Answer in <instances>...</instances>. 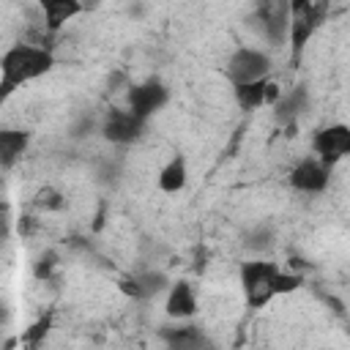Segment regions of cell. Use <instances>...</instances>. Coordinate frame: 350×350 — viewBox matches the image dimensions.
Here are the masks:
<instances>
[{
	"label": "cell",
	"instance_id": "4",
	"mask_svg": "<svg viewBox=\"0 0 350 350\" xmlns=\"http://www.w3.org/2000/svg\"><path fill=\"white\" fill-rule=\"evenodd\" d=\"M268 66H271L268 55H262L257 49H238L227 63V74L235 85H249V82H260L265 77Z\"/></svg>",
	"mask_w": 350,
	"mask_h": 350
},
{
	"label": "cell",
	"instance_id": "3",
	"mask_svg": "<svg viewBox=\"0 0 350 350\" xmlns=\"http://www.w3.org/2000/svg\"><path fill=\"white\" fill-rule=\"evenodd\" d=\"M325 16V5H314L306 0L290 3V44H293V63H298L306 41L317 30V25Z\"/></svg>",
	"mask_w": 350,
	"mask_h": 350
},
{
	"label": "cell",
	"instance_id": "23",
	"mask_svg": "<svg viewBox=\"0 0 350 350\" xmlns=\"http://www.w3.org/2000/svg\"><path fill=\"white\" fill-rule=\"evenodd\" d=\"M211 350H216V347H211Z\"/></svg>",
	"mask_w": 350,
	"mask_h": 350
},
{
	"label": "cell",
	"instance_id": "15",
	"mask_svg": "<svg viewBox=\"0 0 350 350\" xmlns=\"http://www.w3.org/2000/svg\"><path fill=\"white\" fill-rule=\"evenodd\" d=\"M25 145H27L25 131H0V161L5 170L16 161V156L25 150Z\"/></svg>",
	"mask_w": 350,
	"mask_h": 350
},
{
	"label": "cell",
	"instance_id": "13",
	"mask_svg": "<svg viewBox=\"0 0 350 350\" xmlns=\"http://www.w3.org/2000/svg\"><path fill=\"white\" fill-rule=\"evenodd\" d=\"M194 309H197V301H194L191 284L175 282V287L170 290V298H167V312L172 317H189V314H194Z\"/></svg>",
	"mask_w": 350,
	"mask_h": 350
},
{
	"label": "cell",
	"instance_id": "8",
	"mask_svg": "<svg viewBox=\"0 0 350 350\" xmlns=\"http://www.w3.org/2000/svg\"><path fill=\"white\" fill-rule=\"evenodd\" d=\"M142 118H137L131 109H112L104 123V137L112 142H131L142 131Z\"/></svg>",
	"mask_w": 350,
	"mask_h": 350
},
{
	"label": "cell",
	"instance_id": "18",
	"mask_svg": "<svg viewBox=\"0 0 350 350\" xmlns=\"http://www.w3.org/2000/svg\"><path fill=\"white\" fill-rule=\"evenodd\" d=\"M134 279H137V284H139V290H142V298L159 293V290L167 284L164 273H159V271H148V273H139V276H134Z\"/></svg>",
	"mask_w": 350,
	"mask_h": 350
},
{
	"label": "cell",
	"instance_id": "5",
	"mask_svg": "<svg viewBox=\"0 0 350 350\" xmlns=\"http://www.w3.org/2000/svg\"><path fill=\"white\" fill-rule=\"evenodd\" d=\"M314 153L325 167L350 153V126H328L314 137Z\"/></svg>",
	"mask_w": 350,
	"mask_h": 350
},
{
	"label": "cell",
	"instance_id": "21",
	"mask_svg": "<svg viewBox=\"0 0 350 350\" xmlns=\"http://www.w3.org/2000/svg\"><path fill=\"white\" fill-rule=\"evenodd\" d=\"M120 290H123L126 295H131V298H142V290H139V284H137L134 276H131V279H120Z\"/></svg>",
	"mask_w": 350,
	"mask_h": 350
},
{
	"label": "cell",
	"instance_id": "20",
	"mask_svg": "<svg viewBox=\"0 0 350 350\" xmlns=\"http://www.w3.org/2000/svg\"><path fill=\"white\" fill-rule=\"evenodd\" d=\"M52 262H55V254H52V252L41 254V257H38V262H36V276H38V279H46V276H49V271H52Z\"/></svg>",
	"mask_w": 350,
	"mask_h": 350
},
{
	"label": "cell",
	"instance_id": "22",
	"mask_svg": "<svg viewBox=\"0 0 350 350\" xmlns=\"http://www.w3.org/2000/svg\"><path fill=\"white\" fill-rule=\"evenodd\" d=\"M268 238H271V232H268V230H257V235H254L252 246H265V243H268Z\"/></svg>",
	"mask_w": 350,
	"mask_h": 350
},
{
	"label": "cell",
	"instance_id": "11",
	"mask_svg": "<svg viewBox=\"0 0 350 350\" xmlns=\"http://www.w3.org/2000/svg\"><path fill=\"white\" fill-rule=\"evenodd\" d=\"M279 90L276 85L260 79V82H249V85H235V101L243 107V109H257L260 104L265 101H276Z\"/></svg>",
	"mask_w": 350,
	"mask_h": 350
},
{
	"label": "cell",
	"instance_id": "6",
	"mask_svg": "<svg viewBox=\"0 0 350 350\" xmlns=\"http://www.w3.org/2000/svg\"><path fill=\"white\" fill-rule=\"evenodd\" d=\"M257 19L262 25V33L268 36L271 44H282L287 30H290V3L282 0H268L257 5Z\"/></svg>",
	"mask_w": 350,
	"mask_h": 350
},
{
	"label": "cell",
	"instance_id": "10",
	"mask_svg": "<svg viewBox=\"0 0 350 350\" xmlns=\"http://www.w3.org/2000/svg\"><path fill=\"white\" fill-rule=\"evenodd\" d=\"M167 350H211L208 336L197 325H180V328H164L161 331Z\"/></svg>",
	"mask_w": 350,
	"mask_h": 350
},
{
	"label": "cell",
	"instance_id": "14",
	"mask_svg": "<svg viewBox=\"0 0 350 350\" xmlns=\"http://www.w3.org/2000/svg\"><path fill=\"white\" fill-rule=\"evenodd\" d=\"M41 11H44V16H46V30L52 33V30H57L66 19H71L74 14H79L82 5L74 3V0H44V3H41Z\"/></svg>",
	"mask_w": 350,
	"mask_h": 350
},
{
	"label": "cell",
	"instance_id": "12",
	"mask_svg": "<svg viewBox=\"0 0 350 350\" xmlns=\"http://www.w3.org/2000/svg\"><path fill=\"white\" fill-rule=\"evenodd\" d=\"M306 109V90L304 88H295V90H290L284 98H279L276 101V123H282V126H293V120L301 115Z\"/></svg>",
	"mask_w": 350,
	"mask_h": 350
},
{
	"label": "cell",
	"instance_id": "19",
	"mask_svg": "<svg viewBox=\"0 0 350 350\" xmlns=\"http://www.w3.org/2000/svg\"><path fill=\"white\" fill-rule=\"evenodd\" d=\"M33 205H36L38 211H57V208L63 205V197H60V191H55V189L44 186V189H38V194H36Z\"/></svg>",
	"mask_w": 350,
	"mask_h": 350
},
{
	"label": "cell",
	"instance_id": "17",
	"mask_svg": "<svg viewBox=\"0 0 350 350\" xmlns=\"http://www.w3.org/2000/svg\"><path fill=\"white\" fill-rule=\"evenodd\" d=\"M49 323H52V317H49V314H46V317H41V320H36V323L22 334V345H25L27 350H36V347H38V342L46 336Z\"/></svg>",
	"mask_w": 350,
	"mask_h": 350
},
{
	"label": "cell",
	"instance_id": "1",
	"mask_svg": "<svg viewBox=\"0 0 350 350\" xmlns=\"http://www.w3.org/2000/svg\"><path fill=\"white\" fill-rule=\"evenodd\" d=\"M241 282H243L246 301L252 306H262L276 293H293L301 284V276L282 273L273 262H243L241 265Z\"/></svg>",
	"mask_w": 350,
	"mask_h": 350
},
{
	"label": "cell",
	"instance_id": "2",
	"mask_svg": "<svg viewBox=\"0 0 350 350\" xmlns=\"http://www.w3.org/2000/svg\"><path fill=\"white\" fill-rule=\"evenodd\" d=\"M52 66V52L30 44H16L3 55V96H8L16 85L41 77Z\"/></svg>",
	"mask_w": 350,
	"mask_h": 350
},
{
	"label": "cell",
	"instance_id": "9",
	"mask_svg": "<svg viewBox=\"0 0 350 350\" xmlns=\"http://www.w3.org/2000/svg\"><path fill=\"white\" fill-rule=\"evenodd\" d=\"M290 183L298 191H323L328 183V167L317 159H306L290 172Z\"/></svg>",
	"mask_w": 350,
	"mask_h": 350
},
{
	"label": "cell",
	"instance_id": "7",
	"mask_svg": "<svg viewBox=\"0 0 350 350\" xmlns=\"http://www.w3.org/2000/svg\"><path fill=\"white\" fill-rule=\"evenodd\" d=\"M164 101H167V88L161 82H156V79H148L142 85H131L129 88V109L142 120L150 112H156Z\"/></svg>",
	"mask_w": 350,
	"mask_h": 350
},
{
	"label": "cell",
	"instance_id": "16",
	"mask_svg": "<svg viewBox=\"0 0 350 350\" xmlns=\"http://www.w3.org/2000/svg\"><path fill=\"white\" fill-rule=\"evenodd\" d=\"M183 183H186V164H183V159L178 156V159H172V161L161 170V175H159V189L167 191V194H175V191L183 189Z\"/></svg>",
	"mask_w": 350,
	"mask_h": 350
}]
</instances>
